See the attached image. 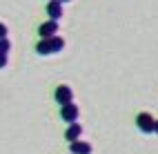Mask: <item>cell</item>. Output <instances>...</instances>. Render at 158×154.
<instances>
[{"label":"cell","instance_id":"6da1fadb","mask_svg":"<svg viewBox=\"0 0 158 154\" xmlns=\"http://www.w3.org/2000/svg\"><path fill=\"white\" fill-rule=\"evenodd\" d=\"M136 125H138V130L143 134H152L154 127H156V118L152 114H147V112H140V114L136 116Z\"/></svg>","mask_w":158,"mask_h":154},{"label":"cell","instance_id":"7a4b0ae2","mask_svg":"<svg viewBox=\"0 0 158 154\" xmlns=\"http://www.w3.org/2000/svg\"><path fill=\"white\" fill-rule=\"evenodd\" d=\"M78 114H80V109H78V105H73V103L60 105V116H62V121H65V123H69V125L78 121Z\"/></svg>","mask_w":158,"mask_h":154},{"label":"cell","instance_id":"3957f363","mask_svg":"<svg viewBox=\"0 0 158 154\" xmlns=\"http://www.w3.org/2000/svg\"><path fill=\"white\" fill-rule=\"evenodd\" d=\"M54 98H56L58 105H67V103H73V101H71V98H73V92H71L69 85H58Z\"/></svg>","mask_w":158,"mask_h":154},{"label":"cell","instance_id":"277c9868","mask_svg":"<svg viewBox=\"0 0 158 154\" xmlns=\"http://www.w3.org/2000/svg\"><path fill=\"white\" fill-rule=\"evenodd\" d=\"M38 34H40V38L56 36L58 34V23H56V20H47V23H43V25L38 27Z\"/></svg>","mask_w":158,"mask_h":154},{"label":"cell","instance_id":"5b68a950","mask_svg":"<svg viewBox=\"0 0 158 154\" xmlns=\"http://www.w3.org/2000/svg\"><path fill=\"white\" fill-rule=\"evenodd\" d=\"M47 16H49V20H58L62 18V5L60 2H56V0H51V2H47Z\"/></svg>","mask_w":158,"mask_h":154},{"label":"cell","instance_id":"8992f818","mask_svg":"<svg viewBox=\"0 0 158 154\" xmlns=\"http://www.w3.org/2000/svg\"><path fill=\"white\" fill-rule=\"evenodd\" d=\"M80 134H82L80 123H71V125L67 127V132H65V139H67L69 143H73V141H80Z\"/></svg>","mask_w":158,"mask_h":154},{"label":"cell","instance_id":"52a82bcc","mask_svg":"<svg viewBox=\"0 0 158 154\" xmlns=\"http://www.w3.org/2000/svg\"><path fill=\"white\" fill-rule=\"evenodd\" d=\"M71 154H91V145L87 141H73L71 143Z\"/></svg>","mask_w":158,"mask_h":154},{"label":"cell","instance_id":"ba28073f","mask_svg":"<svg viewBox=\"0 0 158 154\" xmlns=\"http://www.w3.org/2000/svg\"><path fill=\"white\" fill-rule=\"evenodd\" d=\"M36 51L40 56H49L51 54V45H49V38H40V43L36 45Z\"/></svg>","mask_w":158,"mask_h":154},{"label":"cell","instance_id":"9c48e42d","mask_svg":"<svg viewBox=\"0 0 158 154\" xmlns=\"http://www.w3.org/2000/svg\"><path fill=\"white\" fill-rule=\"evenodd\" d=\"M49 45H51V54H58V51H62V47H65V40H62L60 36H51Z\"/></svg>","mask_w":158,"mask_h":154},{"label":"cell","instance_id":"30bf717a","mask_svg":"<svg viewBox=\"0 0 158 154\" xmlns=\"http://www.w3.org/2000/svg\"><path fill=\"white\" fill-rule=\"evenodd\" d=\"M9 49H11L9 38H2V40H0V54H9Z\"/></svg>","mask_w":158,"mask_h":154},{"label":"cell","instance_id":"8fae6325","mask_svg":"<svg viewBox=\"0 0 158 154\" xmlns=\"http://www.w3.org/2000/svg\"><path fill=\"white\" fill-rule=\"evenodd\" d=\"M7 63H9V60H7V54H0V69H5Z\"/></svg>","mask_w":158,"mask_h":154},{"label":"cell","instance_id":"7c38bea8","mask_svg":"<svg viewBox=\"0 0 158 154\" xmlns=\"http://www.w3.org/2000/svg\"><path fill=\"white\" fill-rule=\"evenodd\" d=\"M2 38H7V25L0 23V40H2Z\"/></svg>","mask_w":158,"mask_h":154},{"label":"cell","instance_id":"4fadbf2b","mask_svg":"<svg viewBox=\"0 0 158 154\" xmlns=\"http://www.w3.org/2000/svg\"><path fill=\"white\" fill-rule=\"evenodd\" d=\"M47 2H51V0H47ZM56 2H60V5H62V2H71V0H56Z\"/></svg>","mask_w":158,"mask_h":154},{"label":"cell","instance_id":"5bb4252c","mask_svg":"<svg viewBox=\"0 0 158 154\" xmlns=\"http://www.w3.org/2000/svg\"><path fill=\"white\" fill-rule=\"evenodd\" d=\"M154 132H156V134H158V121H156V127H154Z\"/></svg>","mask_w":158,"mask_h":154}]
</instances>
